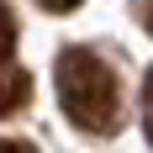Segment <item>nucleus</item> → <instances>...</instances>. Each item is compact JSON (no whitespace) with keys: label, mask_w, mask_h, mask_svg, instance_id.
Returning a JSON list of instances; mask_svg holds the SVG:
<instances>
[{"label":"nucleus","mask_w":153,"mask_h":153,"mask_svg":"<svg viewBox=\"0 0 153 153\" xmlns=\"http://www.w3.org/2000/svg\"><path fill=\"white\" fill-rule=\"evenodd\" d=\"M53 85H58V106L63 116L85 132H111L116 127V106H122V90H116V74L111 63L90 48H63L58 69H53Z\"/></svg>","instance_id":"f257e3e1"},{"label":"nucleus","mask_w":153,"mask_h":153,"mask_svg":"<svg viewBox=\"0 0 153 153\" xmlns=\"http://www.w3.org/2000/svg\"><path fill=\"white\" fill-rule=\"evenodd\" d=\"M27 85H32L27 74H11V79H5V90H0V111H16V106H21V100H27Z\"/></svg>","instance_id":"f03ea898"},{"label":"nucleus","mask_w":153,"mask_h":153,"mask_svg":"<svg viewBox=\"0 0 153 153\" xmlns=\"http://www.w3.org/2000/svg\"><path fill=\"white\" fill-rule=\"evenodd\" d=\"M11 53H16V16L0 5V63H11Z\"/></svg>","instance_id":"7ed1b4c3"},{"label":"nucleus","mask_w":153,"mask_h":153,"mask_svg":"<svg viewBox=\"0 0 153 153\" xmlns=\"http://www.w3.org/2000/svg\"><path fill=\"white\" fill-rule=\"evenodd\" d=\"M0 153H37L32 143H21V137H0Z\"/></svg>","instance_id":"20e7f679"},{"label":"nucleus","mask_w":153,"mask_h":153,"mask_svg":"<svg viewBox=\"0 0 153 153\" xmlns=\"http://www.w3.org/2000/svg\"><path fill=\"white\" fill-rule=\"evenodd\" d=\"M42 5H48V11H74L79 0H42Z\"/></svg>","instance_id":"39448f33"}]
</instances>
